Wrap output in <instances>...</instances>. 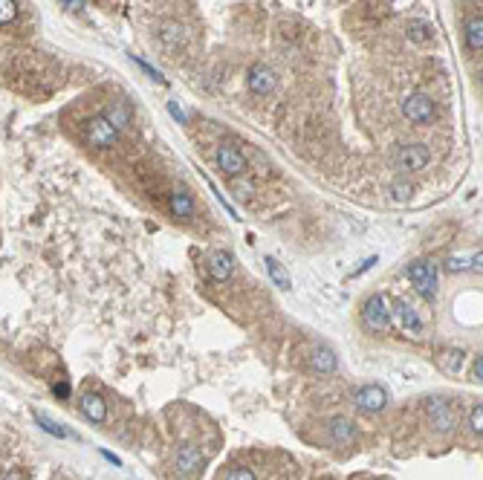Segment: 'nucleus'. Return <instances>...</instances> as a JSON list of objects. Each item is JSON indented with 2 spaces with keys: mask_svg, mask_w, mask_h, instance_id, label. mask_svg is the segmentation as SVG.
<instances>
[{
  "mask_svg": "<svg viewBox=\"0 0 483 480\" xmlns=\"http://www.w3.org/2000/svg\"><path fill=\"white\" fill-rule=\"evenodd\" d=\"M362 321H365V327L373 330V333L391 330L394 319H391V304H388V298L379 295V293L371 295V298L365 301V307H362Z\"/></svg>",
  "mask_w": 483,
  "mask_h": 480,
  "instance_id": "f257e3e1",
  "label": "nucleus"
},
{
  "mask_svg": "<svg viewBox=\"0 0 483 480\" xmlns=\"http://www.w3.org/2000/svg\"><path fill=\"white\" fill-rule=\"evenodd\" d=\"M84 139H87L90 148L105 151V148H113L119 142V128L110 122L107 116H93L87 122V128H84Z\"/></svg>",
  "mask_w": 483,
  "mask_h": 480,
  "instance_id": "f03ea898",
  "label": "nucleus"
},
{
  "mask_svg": "<svg viewBox=\"0 0 483 480\" xmlns=\"http://www.w3.org/2000/svg\"><path fill=\"white\" fill-rule=\"evenodd\" d=\"M408 281L414 284V290L423 295V298H434L437 295V269H434V263H425V260H417L411 267L405 269Z\"/></svg>",
  "mask_w": 483,
  "mask_h": 480,
  "instance_id": "7ed1b4c3",
  "label": "nucleus"
},
{
  "mask_svg": "<svg viewBox=\"0 0 483 480\" xmlns=\"http://www.w3.org/2000/svg\"><path fill=\"white\" fill-rule=\"evenodd\" d=\"M434 113H437V105H434L431 95L425 93H411V95H405V102H402V116L408 119V122H414V125H425L434 119Z\"/></svg>",
  "mask_w": 483,
  "mask_h": 480,
  "instance_id": "20e7f679",
  "label": "nucleus"
},
{
  "mask_svg": "<svg viewBox=\"0 0 483 480\" xmlns=\"http://www.w3.org/2000/svg\"><path fill=\"white\" fill-rule=\"evenodd\" d=\"M431 154L425 145H399L397 154H394V162L402 168V171H423L428 165Z\"/></svg>",
  "mask_w": 483,
  "mask_h": 480,
  "instance_id": "39448f33",
  "label": "nucleus"
},
{
  "mask_svg": "<svg viewBox=\"0 0 483 480\" xmlns=\"http://www.w3.org/2000/svg\"><path fill=\"white\" fill-rule=\"evenodd\" d=\"M428 420L437 431H451L457 425V408L446 399H431L428 402Z\"/></svg>",
  "mask_w": 483,
  "mask_h": 480,
  "instance_id": "423d86ee",
  "label": "nucleus"
},
{
  "mask_svg": "<svg viewBox=\"0 0 483 480\" xmlns=\"http://www.w3.org/2000/svg\"><path fill=\"white\" fill-rule=\"evenodd\" d=\"M217 168H220L226 177H240L246 171V159H244V154H240L237 148L220 145V148H217Z\"/></svg>",
  "mask_w": 483,
  "mask_h": 480,
  "instance_id": "0eeeda50",
  "label": "nucleus"
},
{
  "mask_svg": "<svg viewBox=\"0 0 483 480\" xmlns=\"http://www.w3.org/2000/svg\"><path fill=\"white\" fill-rule=\"evenodd\" d=\"M246 84H249V90L255 93V95H270L272 90H275V73L267 67V64H255L252 69H249V76H246Z\"/></svg>",
  "mask_w": 483,
  "mask_h": 480,
  "instance_id": "6e6552de",
  "label": "nucleus"
},
{
  "mask_svg": "<svg viewBox=\"0 0 483 480\" xmlns=\"http://www.w3.org/2000/svg\"><path fill=\"white\" fill-rule=\"evenodd\" d=\"M353 402L362 408V411H382L385 405H388V394H385V388L379 385H365V388H359L353 394Z\"/></svg>",
  "mask_w": 483,
  "mask_h": 480,
  "instance_id": "1a4fd4ad",
  "label": "nucleus"
},
{
  "mask_svg": "<svg viewBox=\"0 0 483 480\" xmlns=\"http://www.w3.org/2000/svg\"><path fill=\"white\" fill-rule=\"evenodd\" d=\"M157 38H159V46H162L168 55L180 53L183 46H185V32H183L180 23H162L159 32H157Z\"/></svg>",
  "mask_w": 483,
  "mask_h": 480,
  "instance_id": "9d476101",
  "label": "nucleus"
},
{
  "mask_svg": "<svg viewBox=\"0 0 483 480\" xmlns=\"http://www.w3.org/2000/svg\"><path fill=\"white\" fill-rule=\"evenodd\" d=\"M234 272V255L232 252H214L209 258V275L217 281V284H223L229 281Z\"/></svg>",
  "mask_w": 483,
  "mask_h": 480,
  "instance_id": "9b49d317",
  "label": "nucleus"
},
{
  "mask_svg": "<svg viewBox=\"0 0 483 480\" xmlns=\"http://www.w3.org/2000/svg\"><path fill=\"white\" fill-rule=\"evenodd\" d=\"M394 316H397V324H399L405 333H411V335H420V333H423V321H420V316L414 313V307H411V304L397 301Z\"/></svg>",
  "mask_w": 483,
  "mask_h": 480,
  "instance_id": "f8f14e48",
  "label": "nucleus"
},
{
  "mask_svg": "<svg viewBox=\"0 0 483 480\" xmlns=\"http://www.w3.org/2000/svg\"><path fill=\"white\" fill-rule=\"evenodd\" d=\"M200 466H203V454H200L197 446H183V448L177 451V469H180L183 474H197Z\"/></svg>",
  "mask_w": 483,
  "mask_h": 480,
  "instance_id": "ddd939ff",
  "label": "nucleus"
},
{
  "mask_svg": "<svg viewBox=\"0 0 483 480\" xmlns=\"http://www.w3.org/2000/svg\"><path fill=\"white\" fill-rule=\"evenodd\" d=\"M79 405H81V414L87 420H93V422H105L107 420V405H105V399L99 394H84Z\"/></svg>",
  "mask_w": 483,
  "mask_h": 480,
  "instance_id": "4468645a",
  "label": "nucleus"
},
{
  "mask_svg": "<svg viewBox=\"0 0 483 480\" xmlns=\"http://www.w3.org/2000/svg\"><path fill=\"white\" fill-rule=\"evenodd\" d=\"M171 211H174V218H180V220H191V218H194V197H191L185 188H174Z\"/></svg>",
  "mask_w": 483,
  "mask_h": 480,
  "instance_id": "2eb2a0df",
  "label": "nucleus"
},
{
  "mask_svg": "<svg viewBox=\"0 0 483 480\" xmlns=\"http://www.w3.org/2000/svg\"><path fill=\"white\" fill-rule=\"evenodd\" d=\"M330 437L339 443V446H348V443H353V437H356V428H353V422L350 420H330Z\"/></svg>",
  "mask_w": 483,
  "mask_h": 480,
  "instance_id": "dca6fc26",
  "label": "nucleus"
},
{
  "mask_svg": "<svg viewBox=\"0 0 483 480\" xmlns=\"http://www.w3.org/2000/svg\"><path fill=\"white\" fill-rule=\"evenodd\" d=\"M466 44H469L472 53L483 50V18L480 15L469 18V23H466Z\"/></svg>",
  "mask_w": 483,
  "mask_h": 480,
  "instance_id": "f3484780",
  "label": "nucleus"
},
{
  "mask_svg": "<svg viewBox=\"0 0 483 480\" xmlns=\"http://www.w3.org/2000/svg\"><path fill=\"white\" fill-rule=\"evenodd\" d=\"M312 368H316L319 373H333L336 371V353L330 347H316L312 350Z\"/></svg>",
  "mask_w": 483,
  "mask_h": 480,
  "instance_id": "a211bd4d",
  "label": "nucleus"
},
{
  "mask_svg": "<svg viewBox=\"0 0 483 480\" xmlns=\"http://www.w3.org/2000/svg\"><path fill=\"white\" fill-rule=\"evenodd\" d=\"M263 263H267V272H270V278H272V284L278 286V290H289V286H293V278L286 275V269L281 267L275 258H267Z\"/></svg>",
  "mask_w": 483,
  "mask_h": 480,
  "instance_id": "6ab92c4d",
  "label": "nucleus"
},
{
  "mask_svg": "<svg viewBox=\"0 0 483 480\" xmlns=\"http://www.w3.org/2000/svg\"><path fill=\"white\" fill-rule=\"evenodd\" d=\"M405 32H408V38H411L414 44H425V41H431V35H434L431 23H425V20H408Z\"/></svg>",
  "mask_w": 483,
  "mask_h": 480,
  "instance_id": "aec40b11",
  "label": "nucleus"
},
{
  "mask_svg": "<svg viewBox=\"0 0 483 480\" xmlns=\"http://www.w3.org/2000/svg\"><path fill=\"white\" fill-rule=\"evenodd\" d=\"M35 422H38V425L46 431V434H53V437H61V440H64V437H72L64 425H58L53 417H46L44 411H35Z\"/></svg>",
  "mask_w": 483,
  "mask_h": 480,
  "instance_id": "412c9836",
  "label": "nucleus"
},
{
  "mask_svg": "<svg viewBox=\"0 0 483 480\" xmlns=\"http://www.w3.org/2000/svg\"><path fill=\"white\" fill-rule=\"evenodd\" d=\"M440 365H443L446 373H457V371H461V365H463V353H461V350L443 353V356H440Z\"/></svg>",
  "mask_w": 483,
  "mask_h": 480,
  "instance_id": "4be33fe9",
  "label": "nucleus"
},
{
  "mask_svg": "<svg viewBox=\"0 0 483 480\" xmlns=\"http://www.w3.org/2000/svg\"><path fill=\"white\" fill-rule=\"evenodd\" d=\"M107 119H110V122H113L116 128H122V125L128 122V119H131V110L125 107V102H116V105L107 110Z\"/></svg>",
  "mask_w": 483,
  "mask_h": 480,
  "instance_id": "5701e85b",
  "label": "nucleus"
},
{
  "mask_svg": "<svg viewBox=\"0 0 483 480\" xmlns=\"http://www.w3.org/2000/svg\"><path fill=\"white\" fill-rule=\"evenodd\" d=\"M18 18V4L15 0H0V27H6Z\"/></svg>",
  "mask_w": 483,
  "mask_h": 480,
  "instance_id": "b1692460",
  "label": "nucleus"
},
{
  "mask_svg": "<svg viewBox=\"0 0 483 480\" xmlns=\"http://www.w3.org/2000/svg\"><path fill=\"white\" fill-rule=\"evenodd\" d=\"M472 267L480 269V252L472 258V263H469L466 258H451V260H449V272H463V269H472Z\"/></svg>",
  "mask_w": 483,
  "mask_h": 480,
  "instance_id": "393cba45",
  "label": "nucleus"
},
{
  "mask_svg": "<svg viewBox=\"0 0 483 480\" xmlns=\"http://www.w3.org/2000/svg\"><path fill=\"white\" fill-rule=\"evenodd\" d=\"M469 425H472V431L480 437L483 434V408L477 405V408H472V414H469Z\"/></svg>",
  "mask_w": 483,
  "mask_h": 480,
  "instance_id": "a878e982",
  "label": "nucleus"
},
{
  "mask_svg": "<svg viewBox=\"0 0 483 480\" xmlns=\"http://www.w3.org/2000/svg\"><path fill=\"white\" fill-rule=\"evenodd\" d=\"M133 64H136L139 69H145V73H148V76H151V79H154L157 84H165V79H162V73H159V69H154L151 64H145V61H142L139 55H133Z\"/></svg>",
  "mask_w": 483,
  "mask_h": 480,
  "instance_id": "bb28decb",
  "label": "nucleus"
},
{
  "mask_svg": "<svg viewBox=\"0 0 483 480\" xmlns=\"http://www.w3.org/2000/svg\"><path fill=\"white\" fill-rule=\"evenodd\" d=\"M229 480H255V472L249 466H234L229 472Z\"/></svg>",
  "mask_w": 483,
  "mask_h": 480,
  "instance_id": "cd10ccee",
  "label": "nucleus"
},
{
  "mask_svg": "<svg viewBox=\"0 0 483 480\" xmlns=\"http://www.w3.org/2000/svg\"><path fill=\"white\" fill-rule=\"evenodd\" d=\"M168 113H171L180 125H188V113L180 107V102H168Z\"/></svg>",
  "mask_w": 483,
  "mask_h": 480,
  "instance_id": "c85d7f7f",
  "label": "nucleus"
},
{
  "mask_svg": "<svg viewBox=\"0 0 483 480\" xmlns=\"http://www.w3.org/2000/svg\"><path fill=\"white\" fill-rule=\"evenodd\" d=\"M70 12H84V0H61Z\"/></svg>",
  "mask_w": 483,
  "mask_h": 480,
  "instance_id": "c756f323",
  "label": "nucleus"
},
{
  "mask_svg": "<svg viewBox=\"0 0 483 480\" xmlns=\"http://www.w3.org/2000/svg\"><path fill=\"white\" fill-rule=\"evenodd\" d=\"M394 194H397V200H408V197H411V188H405V185H394Z\"/></svg>",
  "mask_w": 483,
  "mask_h": 480,
  "instance_id": "7c9ffc66",
  "label": "nucleus"
},
{
  "mask_svg": "<svg viewBox=\"0 0 483 480\" xmlns=\"http://www.w3.org/2000/svg\"><path fill=\"white\" fill-rule=\"evenodd\" d=\"M102 458H105V460H110L113 466H122V460H119V458H116V454H110L107 448H102Z\"/></svg>",
  "mask_w": 483,
  "mask_h": 480,
  "instance_id": "2f4dec72",
  "label": "nucleus"
},
{
  "mask_svg": "<svg viewBox=\"0 0 483 480\" xmlns=\"http://www.w3.org/2000/svg\"><path fill=\"white\" fill-rule=\"evenodd\" d=\"M373 263H376V258H368V260H365V263H362V267H359V269H356L353 275H362V272H365V269H371V267H373Z\"/></svg>",
  "mask_w": 483,
  "mask_h": 480,
  "instance_id": "473e14b6",
  "label": "nucleus"
},
{
  "mask_svg": "<svg viewBox=\"0 0 483 480\" xmlns=\"http://www.w3.org/2000/svg\"><path fill=\"white\" fill-rule=\"evenodd\" d=\"M475 379H477V382L483 379V359H480V356H477V362H475Z\"/></svg>",
  "mask_w": 483,
  "mask_h": 480,
  "instance_id": "72a5a7b5",
  "label": "nucleus"
},
{
  "mask_svg": "<svg viewBox=\"0 0 483 480\" xmlns=\"http://www.w3.org/2000/svg\"><path fill=\"white\" fill-rule=\"evenodd\" d=\"M53 391H55L58 396H70V385H67V382H61V385H55Z\"/></svg>",
  "mask_w": 483,
  "mask_h": 480,
  "instance_id": "f704fd0d",
  "label": "nucleus"
}]
</instances>
